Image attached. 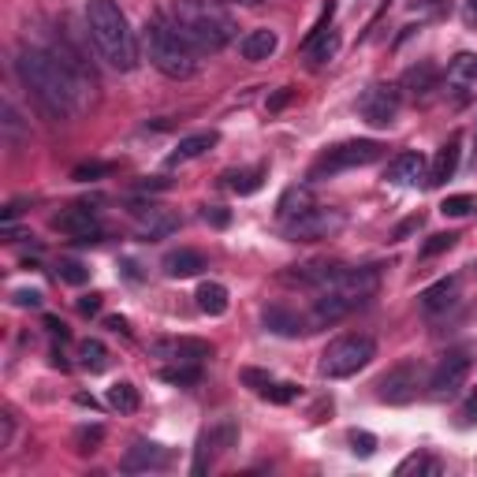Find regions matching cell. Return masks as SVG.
<instances>
[{
    "label": "cell",
    "instance_id": "cell-1",
    "mask_svg": "<svg viewBox=\"0 0 477 477\" xmlns=\"http://www.w3.org/2000/svg\"><path fill=\"white\" fill-rule=\"evenodd\" d=\"M15 71L22 86L53 116H79L86 109V79L64 57L38 45H22L15 53Z\"/></svg>",
    "mask_w": 477,
    "mask_h": 477
},
{
    "label": "cell",
    "instance_id": "cell-2",
    "mask_svg": "<svg viewBox=\"0 0 477 477\" xmlns=\"http://www.w3.org/2000/svg\"><path fill=\"white\" fill-rule=\"evenodd\" d=\"M164 19L194 53H220L239 34L232 12L220 8L216 0H168Z\"/></svg>",
    "mask_w": 477,
    "mask_h": 477
},
{
    "label": "cell",
    "instance_id": "cell-3",
    "mask_svg": "<svg viewBox=\"0 0 477 477\" xmlns=\"http://www.w3.org/2000/svg\"><path fill=\"white\" fill-rule=\"evenodd\" d=\"M86 31L105 64H112L116 71L138 67V38L116 0H86Z\"/></svg>",
    "mask_w": 477,
    "mask_h": 477
},
{
    "label": "cell",
    "instance_id": "cell-4",
    "mask_svg": "<svg viewBox=\"0 0 477 477\" xmlns=\"http://www.w3.org/2000/svg\"><path fill=\"white\" fill-rule=\"evenodd\" d=\"M142 49H146V60L154 64L164 79H190L198 71V53L194 49L172 31V22L164 15L149 19L142 27Z\"/></svg>",
    "mask_w": 477,
    "mask_h": 477
},
{
    "label": "cell",
    "instance_id": "cell-5",
    "mask_svg": "<svg viewBox=\"0 0 477 477\" xmlns=\"http://www.w3.org/2000/svg\"><path fill=\"white\" fill-rule=\"evenodd\" d=\"M388 154L384 142L376 138H355V142H340L332 149H324V154L310 164V180L321 183V180H332L340 172H350V168H366V164H376Z\"/></svg>",
    "mask_w": 477,
    "mask_h": 477
},
{
    "label": "cell",
    "instance_id": "cell-6",
    "mask_svg": "<svg viewBox=\"0 0 477 477\" xmlns=\"http://www.w3.org/2000/svg\"><path fill=\"white\" fill-rule=\"evenodd\" d=\"M373 358H376V343L369 336H340L324 347L317 373L329 376V381H343V376H355L358 369H366Z\"/></svg>",
    "mask_w": 477,
    "mask_h": 477
},
{
    "label": "cell",
    "instance_id": "cell-7",
    "mask_svg": "<svg viewBox=\"0 0 477 477\" xmlns=\"http://www.w3.org/2000/svg\"><path fill=\"white\" fill-rule=\"evenodd\" d=\"M235 444H239V421H235V418H220V421H213L209 429L198 433L190 473H194V477L209 473V470H213V463L224 455V451H232Z\"/></svg>",
    "mask_w": 477,
    "mask_h": 477
},
{
    "label": "cell",
    "instance_id": "cell-8",
    "mask_svg": "<svg viewBox=\"0 0 477 477\" xmlns=\"http://www.w3.org/2000/svg\"><path fill=\"white\" fill-rule=\"evenodd\" d=\"M347 216L340 209H324V206H314L306 213H298L291 220H284V239L291 243H317V239H332L336 232H343Z\"/></svg>",
    "mask_w": 477,
    "mask_h": 477
},
{
    "label": "cell",
    "instance_id": "cell-9",
    "mask_svg": "<svg viewBox=\"0 0 477 477\" xmlns=\"http://www.w3.org/2000/svg\"><path fill=\"white\" fill-rule=\"evenodd\" d=\"M53 228L71 235L79 246H90V243H102V209L90 206V202H71L67 209H60L53 216Z\"/></svg>",
    "mask_w": 477,
    "mask_h": 477
},
{
    "label": "cell",
    "instance_id": "cell-10",
    "mask_svg": "<svg viewBox=\"0 0 477 477\" xmlns=\"http://www.w3.org/2000/svg\"><path fill=\"white\" fill-rule=\"evenodd\" d=\"M399 109H403V90L388 86V83H373L358 97V116L369 123V128H392Z\"/></svg>",
    "mask_w": 477,
    "mask_h": 477
},
{
    "label": "cell",
    "instance_id": "cell-11",
    "mask_svg": "<svg viewBox=\"0 0 477 477\" xmlns=\"http://www.w3.org/2000/svg\"><path fill=\"white\" fill-rule=\"evenodd\" d=\"M473 369V350L470 347H455V350H447V355L437 362L433 376H429V392L437 399H451L463 384H466V376Z\"/></svg>",
    "mask_w": 477,
    "mask_h": 477
},
{
    "label": "cell",
    "instance_id": "cell-12",
    "mask_svg": "<svg viewBox=\"0 0 477 477\" xmlns=\"http://www.w3.org/2000/svg\"><path fill=\"white\" fill-rule=\"evenodd\" d=\"M418 388H421V362L407 358V362L392 366L381 381H376V399L392 403V407H403L418 395Z\"/></svg>",
    "mask_w": 477,
    "mask_h": 477
},
{
    "label": "cell",
    "instance_id": "cell-13",
    "mask_svg": "<svg viewBox=\"0 0 477 477\" xmlns=\"http://www.w3.org/2000/svg\"><path fill=\"white\" fill-rule=\"evenodd\" d=\"M131 216L142 243H157V239H168L172 232H180V216L168 213L164 206H135Z\"/></svg>",
    "mask_w": 477,
    "mask_h": 477
},
{
    "label": "cell",
    "instance_id": "cell-14",
    "mask_svg": "<svg viewBox=\"0 0 477 477\" xmlns=\"http://www.w3.org/2000/svg\"><path fill=\"white\" fill-rule=\"evenodd\" d=\"M157 358H168V362H194L202 366L206 358H213V343L209 340H194V336H175V340H157L149 343Z\"/></svg>",
    "mask_w": 477,
    "mask_h": 477
},
{
    "label": "cell",
    "instance_id": "cell-15",
    "mask_svg": "<svg viewBox=\"0 0 477 477\" xmlns=\"http://www.w3.org/2000/svg\"><path fill=\"white\" fill-rule=\"evenodd\" d=\"M172 463V451L164 444H154V440H135L123 455L119 470L123 473H149V470H164Z\"/></svg>",
    "mask_w": 477,
    "mask_h": 477
},
{
    "label": "cell",
    "instance_id": "cell-16",
    "mask_svg": "<svg viewBox=\"0 0 477 477\" xmlns=\"http://www.w3.org/2000/svg\"><path fill=\"white\" fill-rule=\"evenodd\" d=\"M261 324H265L269 332L287 336V340L303 336V332H314V329H310V317H303L298 310H291V306H284V303L265 306V310H261Z\"/></svg>",
    "mask_w": 477,
    "mask_h": 477
},
{
    "label": "cell",
    "instance_id": "cell-17",
    "mask_svg": "<svg viewBox=\"0 0 477 477\" xmlns=\"http://www.w3.org/2000/svg\"><path fill=\"white\" fill-rule=\"evenodd\" d=\"M459 157H463V138L451 135V138L437 149V157H433V164H429V175H425V183H429V187H444L451 175H455Z\"/></svg>",
    "mask_w": 477,
    "mask_h": 477
},
{
    "label": "cell",
    "instance_id": "cell-18",
    "mask_svg": "<svg viewBox=\"0 0 477 477\" xmlns=\"http://www.w3.org/2000/svg\"><path fill=\"white\" fill-rule=\"evenodd\" d=\"M440 79H444L440 67L429 64V60H421V64H414V67L403 71V79H399V90L411 93V97H429L433 90H440Z\"/></svg>",
    "mask_w": 477,
    "mask_h": 477
},
{
    "label": "cell",
    "instance_id": "cell-19",
    "mask_svg": "<svg viewBox=\"0 0 477 477\" xmlns=\"http://www.w3.org/2000/svg\"><path fill=\"white\" fill-rule=\"evenodd\" d=\"M425 175H429V172H425V157L414 154V149H407V154L392 157L388 168H384V180L395 183V187H414L418 180H425Z\"/></svg>",
    "mask_w": 477,
    "mask_h": 477
},
{
    "label": "cell",
    "instance_id": "cell-20",
    "mask_svg": "<svg viewBox=\"0 0 477 477\" xmlns=\"http://www.w3.org/2000/svg\"><path fill=\"white\" fill-rule=\"evenodd\" d=\"M447 90H455L459 93V102H466V97L477 90V57H470V53H459L455 60L447 64Z\"/></svg>",
    "mask_w": 477,
    "mask_h": 477
},
{
    "label": "cell",
    "instance_id": "cell-21",
    "mask_svg": "<svg viewBox=\"0 0 477 477\" xmlns=\"http://www.w3.org/2000/svg\"><path fill=\"white\" fill-rule=\"evenodd\" d=\"M161 269H164V276H172V280H190V276H202V269H206V254H198V250L180 246V250H172V254H164Z\"/></svg>",
    "mask_w": 477,
    "mask_h": 477
},
{
    "label": "cell",
    "instance_id": "cell-22",
    "mask_svg": "<svg viewBox=\"0 0 477 477\" xmlns=\"http://www.w3.org/2000/svg\"><path fill=\"white\" fill-rule=\"evenodd\" d=\"M276 45H280L276 31L258 27V31H250V34L239 38V53H243V60H250V64H261V60H269V57L276 53Z\"/></svg>",
    "mask_w": 477,
    "mask_h": 477
},
{
    "label": "cell",
    "instance_id": "cell-23",
    "mask_svg": "<svg viewBox=\"0 0 477 477\" xmlns=\"http://www.w3.org/2000/svg\"><path fill=\"white\" fill-rule=\"evenodd\" d=\"M220 142V135L216 131H198V135H187V138H180V146L168 154V168H175V164H187V161H194V157H202L206 149H213Z\"/></svg>",
    "mask_w": 477,
    "mask_h": 477
},
{
    "label": "cell",
    "instance_id": "cell-24",
    "mask_svg": "<svg viewBox=\"0 0 477 477\" xmlns=\"http://www.w3.org/2000/svg\"><path fill=\"white\" fill-rule=\"evenodd\" d=\"M455 291H459V280L455 276H444V280H437L433 287H425L418 298H421V310L425 314H440L447 310L451 303H455Z\"/></svg>",
    "mask_w": 477,
    "mask_h": 477
},
{
    "label": "cell",
    "instance_id": "cell-25",
    "mask_svg": "<svg viewBox=\"0 0 477 477\" xmlns=\"http://www.w3.org/2000/svg\"><path fill=\"white\" fill-rule=\"evenodd\" d=\"M198 310H202L206 317H220V314H228V303H232V298H228V287H224V284H216V280H206L202 287H198Z\"/></svg>",
    "mask_w": 477,
    "mask_h": 477
},
{
    "label": "cell",
    "instance_id": "cell-26",
    "mask_svg": "<svg viewBox=\"0 0 477 477\" xmlns=\"http://www.w3.org/2000/svg\"><path fill=\"white\" fill-rule=\"evenodd\" d=\"M306 209H314L310 187H287V190L280 194V202H276V213H280V220H291V216L306 213Z\"/></svg>",
    "mask_w": 477,
    "mask_h": 477
},
{
    "label": "cell",
    "instance_id": "cell-27",
    "mask_svg": "<svg viewBox=\"0 0 477 477\" xmlns=\"http://www.w3.org/2000/svg\"><path fill=\"white\" fill-rule=\"evenodd\" d=\"M109 407L119 411V414H135L142 407V395H138V388L131 381H116L109 388Z\"/></svg>",
    "mask_w": 477,
    "mask_h": 477
},
{
    "label": "cell",
    "instance_id": "cell-28",
    "mask_svg": "<svg viewBox=\"0 0 477 477\" xmlns=\"http://www.w3.org/2000/svg\"><path fill=\"white\" fill-rule=\"evenodd\" d=\"M79 366L86 373H105L109 369V347L102 340H83L79 343Z\"/></svg>",
    "mask_w": 477,
    "mask_h": 477
},
{
    "label": "cell",
    "instance_id": "cell-29",
    "mask_svg": "<svg viewBox=\"0 0 477 477\" xmlns=\"http://www.w3.org/2000/svg\"><path fill=\"white\" fill-rule=\"evenodd\" d=\"M224 180H228V187H232L235 194H254V190H261V183H265V168H261V164H258V168H239V172H228Z\"/></svg>",
    "mask_w": 477,
    "mask_h": 477
},
{
    "label": "cell",
    "instance_id": "cell-30",
    "mask_svg": "<svg viewBox=\"0 0 477 477\" xmlns=\"http://www.w3.org/2000/svg\"><path fill=\"white\" fill-rule=\"evenodd\" d=\"M161 381H164V384L190 388V384L202 381V366H194V362H175V366H164V369H161Z\"/></svg>",
    "mask_w": 477,
    "mask_h": 477
},
{
    "label": "cell",
    "instance_id": "cell-31",
    "mask_svg": "<svg viewBox=\"0 0 477 477\" xmlns=\"http://www.w3.org/2000/svg\"><path fill=\"white\" fill-rule=\"evenodd\" d=\"M440 470H444L440 459H433V455H425V451H418V455H407L403 463L395 466V477H411V473H429V477H437Z\"/></svg>",
    "mask_w": 477,
    "mask_h": 477
},
{
    "label": "cell",
    "instance_id": "cell-32",
    "mask_svg": "<svg viewBox=\"0 0 477 477\" xmlns=\"http://www.w3.org/2000/svg\"><path fill=\"white\" fill-rule=\"evenodd\" d=\"M336 53H340V34H336V31H329V34H324V38H317V41L306 49V57H310V64H314V67L329 64Z\"/></svg>",
    "mask_w": 477,
    "mask_h": 477
},
{
    "label": "cell",
    "instance_id": "cell-33",
    "mask_svg": "<svg viewBox=\"0 0 477 477\" xmlns=\"http://www.w3.org/2000/svg\"><path fill=\"white\" fill-rule=\"evenodd\" d=\"M332 19H336V0H329V4H324V12L317 15V22H314V27L306 31V38H303V49H310L317 38H324V34H329V31H332Z\"/></svg>",
    "mask_w": 477,
    "mask_h": 477
},
{
    "label": "cell",
    "instance_id": "cell-34",
    "mask_svg": "<svg viewBox=\"0 0 477 477\" xmlns=\"http://www.w3.org/2000/svg\"><path fill=\"white\" fill-rule=\"evenodd\" d=\"M477 209V198L473 194H451V198H444L440 202V213L444 216H470Z\"/></svg>",
    "mask_w": 477,
    "mask_h": 477
},
{
    "label": "cell",
    "instance_id": "cell-35",
    "mask_svg": "<svg viewBox=\"0 0 477 477\" xmlns=\"http://www.w3.org/2000/svg\"><path fill=\"white\" fill-rule=\"evenodd\" d=\"M57 272H60V280L71 284V287H83V284L90 280V269H86L83 261H71V258H64V261L57 265Z\"/></svg>",
    "mask_w": 477,
    "mask_h": 477
},
{
    "label": "cell",
    "instance_id": "cell-36",
    "mask_svg": "<svg viewBox=\"0 0 477 477\" xmlns=\"http://www.w3.org/2000/svg\"><path fill=\"white\" fill-rule=\"evenodd\" d=\"M261 399H269V403H291V399H298V384L291 381H269V388L261 392Z\"/></svg>",
    "mask_w": 477,
    "mask_h": 477
},
{
    "label": "cell",
    "instance_id": "cell-37",
    "mask_svg": "<svg viewBox=\"0 0 477 477\" xmlns=\"http://www.w3.org/2000/svg\"><path fill=\"white\" fill-rule=\"evenodd\" d=\"M459 243V235L455 232H437V235H429L421 243V258H437V254H444V250H451Z\"/></svg>",
    "mask_w": 477,
    "mask_h": 477
},
{
    "label": "cell",
    "instance_id": "cell-38",
    "mask_svg": "<svg viewBox=\"0 0 477 477\" xmlns=\"http://www.w3.org/2000/svg\"><path fill=\"white\" fill-rule=\"evenodd\" d=\"M102 440H105V429L102 425H86V429H79V437H75V451H83V455H93L97 447H102Z\"/></svg>",
    "mask_w": 477,
    "mask_h": 477
},
{
    "label": "cell",
    "instance_id": "cell-39",
    "mask_svg": "<svg viewBox=\"0 0 477 477\" xmlns=\"http://www.w3.org/2000/svg\"><path fill=\"white\" fill-rule=\"evenodd\" d=\"M347 444H350V451H355L358 459H369L373 451H376V437L366 433V429H350V433H347Z\"/></svg>",
    "mask_w": 477,
    "mask_h": 477
},
{
    "label": "cell",
    "instance_id": "cell-40",
    "mask_svg": "<svg viewBox=\"0 0 477 477\" xmlns=\"http://www.w3.org/2000/svg\"><path fill=\"white\" fill-rule=\"evenodd\" d=\"M455 425H459V429H473V425H477V388L463 399V407L455 411Z\"/></svg>",
    "mask_w": 477,
    "mask_h": 477
},
{
    "label": "cell",
    "instance_id": "cell-41",
    "mask_svg": "<svg viewBox=\"0 0 477 477\" xmlns=\"http://www.w3.org/2000/svg\"><path fill=\"white\" fill-rule=\"evenodd\" d=\"M112 164H102V161H90V164H79L71 172V180L75 183H90V180H102V175H109Z\"/></svg>",
    "mask_w": 477,
    "mask_h": 477
},
{
    "label": "cell",
    "instance_id": "cell-42",
    "mask_svg": "<svg viewBox=\"0 0 477 477\" xmlns=\"http://www.w3.org/2000/svg\"><path fill=\"white\" fill-rule=\"evenodd\" d=\"M239 376H243V384H246V388H254L258 395H261V392L269 388V381H272V376H269L265 369H254V366H246Z\"/></svg>",
    "mask_w": 477,
    "mask_h": 477
},
{
    "label": "cell",
    "instance_id": "cell-43",
    "mask_svg": "<svg viewBox=\"0 0 477 477\" xmlns=\"http://www.w3.org/2000/svg\"><path fill=\"white\" fill-rule=\"evenodd\" d=\"M12 303H15V306H22V310H27V306H34V310H38V306L45 303V295H41L38 287H19V291H12Z\"/></svg>",
    "mask_w": 477,
    "mask_h": 477
},
{
    "label": "cell",
    "instance_id": "cell-44",
    "mask_svg": "<svg viewBox=\"0 0 477 477\" xmlns=\"http://www.w3.org/2000/svg\"><path fill=\"white\" fill-rule=\"evenodd\" d=\"M202 220L213 224V228H228V224H232V213L224 209V206H206V209H202Z\"/></svg>",
    "mask_w": 477,
    "mask_h": 477
},
{
    "label": "cell",
    "instance_id": "cell-45",
    "mask_svg": "<svg viewBox=\"0 0 477 477\" xmlns=\"http://www.w3.org/2000/svg\"><path fill=\"white\" fill-rule=\"evenodd\" d=\"M291 97H295V90L291 86H284V90H276L272 97H269V112H280L287 102H291Z\"/></svg>",
    "mask_w": 477,
    "mask_h": 477
},
{
    "label": "cell",
    "instance_id": "cell-46",
    "mask_svg": "<svg viewBox=\"0 0 477 477\" xmlns=\"http://www.w3.org/2000/svg\"><path fill=\"white\" fill-rule=\"evenodd\" d=\"M97 310H102V295H83L79 298V314L83 317H93Z\"/></svg>",
    "mask_w": 477,
    "mask_h": 477
},
{
    "label": "cell",
    "instance_id": "cell-47",
    "mask_svg": "<svg viewBox=\"0 0 477 477\" xmlns=\"http://www.w3.org/2000/svg\"><path fill=\"white\" fill-rule=\"evenodd\" d=\"M421 228V213L418 216H411V220H403V224H399V228H395V239H407L411 232H418Z\"/></svg>",
    "mask_w": 477,
    "mask_h": 477
},
{
    "label": "cell",
    "instance_id": "cell-48",
    "mask_svg": "<svg viewBox=\"0 0 477 477\" xmlns=\"http://www.w3.org/2000/svg\"><path fill=\"white\" fill-rule=\"evenodd\" d=\"M138 190H172V180H164V175H154V180H142Z\"/></svg>",
    "mask_w": 477,
    "mask_h": 477
},
{
    "label": "cell",
    "instance_id": "cell-49",
    "mask_svg": "<svg viewBox=\"0 0 477 477\" xmlns=\"http://www.w3.org/2000/svg\"><path fill=\"white\" fill-rule=\"evenodd\" d=\"M12 444V414H0V451Z\"/></svg>",
    "mask_w": 477,
    "mask_h": 477
},
{
    "label": "cell",
    "instance_id": "cell-50",
    "mask_svg": "<svg viewBox=\"0 0 477 477\" xmlns=\"http://www.w3.org/2000/svg\"><path fill=\"white\" fill-rule=\"evenodd\" d=\"M463 22L470 31H477V0H466V4H463Z\"/></svg>",
    "mask_w": 477,
    "mask_h": 477
},
{
    "label": "cell",
    "instance_id": "cell-51",
    "mask_svg": "<svg viewBox=\"0 0 477 477\" xmlns=\"http://www.w3.org/2000/svg\"><path fill=\"white\" fill-rule=\"evenodd\" d=\"M45 329H49V332H53V336H60V340L67 336V329H64V321H57V317H45Z\"/></svg>",
    "mask_w": 477,
    "mask_h": 477
},
{
    "label": "cell",
    "instance_id": "cell-52",
    "mask_svg": "<svg viewBox=\"0 0 477 477\" xmlns=\"http://www.w3.org/2000/svg\"><path fill=\"white\" fill-rule=\"evenodd\" d=\"M109 329H112V332H131V329H128V321H123V317H109Z\"/></svg>",
    "mask_w": 477,
    "mask_h": 477
},
{
    "label": "cell",
    "instance_id": "cell-53",
    "mask_svg": "<svg viewBox=\"0 0 477 477\" xmlns=\"http://www.w3.org/2000/svg\"><path fill=\"white\" fill-rule=\"evenodd\" d=\"M239 4H265V0H239Z\"/></svg>",
    "mask_w": 477,
    "mask_h": 477
},
{
    "label": "cell",
    "instance_id": "cell-54",
    "mask_svg": "<svg viewBox=\"0 0 477 477\" xmlns=\"http://www.w3.org/2000/svg\"><path fill=\"white\" fill-rule=\"evenodd\" d=\"M473 272H477V261H473Z\"/></svg>",
    "mask_w": 477,
    "mask_h": 477
}]
</instances>
